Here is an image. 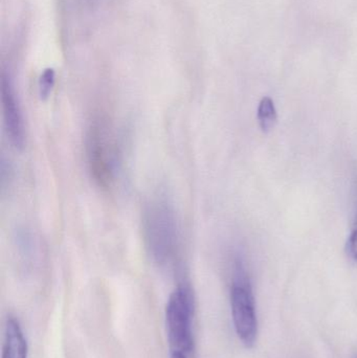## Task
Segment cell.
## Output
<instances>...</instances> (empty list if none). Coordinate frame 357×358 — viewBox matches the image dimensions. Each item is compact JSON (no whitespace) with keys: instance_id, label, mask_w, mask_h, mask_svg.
Masks as SVG:
<instances>
[{"instance_id":"6da1fadb","label":"cell","mask_w":357,"mask_h":358,"mask_svg":"<svg viewBox=\"0 0 357 358\" xmlns=\"http://www.w3.org/2000/svg\"><path fill=\"white\" fill-rule=\"evenodd\" d=\"M194 296L188 285L177 286L166 305V327L170 357L189 358L194 351Z\"/></svg>"},{"instance_id":"7a4b0ae2","label":"cell","mask_w":357,"mask_h":358,"mask_svg":"<svg viewBox=\"0 0 357 358\" xmlns=\"http://www.w3.org/2000/svg\"><path fill=\"white\" fill-rule=\"evenodd\" d=\"M230 296L235 331L241 343L251 348L257 341V313L251 280L241 259L235 261Z\"/></svg>"},{"instance_id":"3957f363","label":"cell","mask_w":357,"mask_h":358,"mask_svg":"<svg viewBox=\"0 0 357 358\" xmlns=\"http://www.w3.org/2000/svg\"><path fill=\"white\" fill-rule=\"evenodd\" d=\"M147 243L153 258L159 262L169 259L175 248L176 227L173 213L166 203L155 204L147 212Z\"/></svg>"},{"instance_id":"277c9868","label":"cell","mask_w":357,"mask_h":358,"mask_svg":"<svg viewBox=\"0 0 357 358\" xmlns=\"http://www.w3.org/2000/svg\"><path fill=\"white\" fill-rule=\"evenodd\" d=\"M88 159L94 178L99 185L107 187L113 179V152L99 127L92 129L88 138Z\"/></svg>"},{"instance_id":"5b68a950","label":"cell","mask_w":357,"mask_h":358,"mask_svg":"<svg viewBox=\"0 0 357 358\" xmlns=\"http://www.w3.org/2000/svg\"><path fill=\"white\" fill-rule=\"evenodd\" d=\"M1 100L3 109L4 125L10 143L16 148H23L24 145V126L18 99L15 94L10 78L6 73L1 79Z\"/></svg>"},{"instance_id":"8992f818","label":"cell","mask_w":357,"mask_h":358,"mask_svg":"<svg viewBox=\"0 0 357 358\" xmlns=\"http://www.w3.org/2000/svg\"><path fill=\"white\" fill-rule=\"evenodd\" d=\"M29 346L18 320L8 317L4 327L1 358H27Z\"/></svg>"},{"instance_id":"52a82bcc","label":"cell","mask_w":357,"mask_h":358,"mask_svg":"<svg viewBox=\"0 0 357 358\" xmlns=\"http://www.w3.org/2000/svg\"><path fill=\"white\" fill-rule=\"evenodd\" d=\"M258 122L262 131L268 132L276 125L278 115L274 101L270 96H264L260 101L257 113Z\"/></svg>"},{"instance_id":"ba28073f","label":"cell","mask_w":357,"mask_h":358,"mask_svg":"<svg viewBox=\"0 0 357 358\" xmlns=\"http://www.w3.org/2000/svg\"><path fill=\"white\" fill-rule=\"evenodd\" d=\"M54 79H56V73H54V69H44L43 73L40 76L39 94L43 100L48 99L52 92L54 85Z\"/></svg>"},{"instance_id":"9c48e42d","label":"cell","mask_w":357,"mask_h":358,"mask_svg":"<svg viewBox=\"0 0 357 358\" xmlns=\"http://www.w3.org/2000/svg\"><path fill=\"white\" fill-rule=\"evenodd\" d=\"M347 254L352 260L357 262V204H356V217L354 220V229L348 238Z\"/></svg>"},{"instance_id":"30bf717a","label":"cell","mask_w":357,"mask_h":358,"mask_svg":"<svg viewBox=\"0 0 357 358\" xmlns=\"http://www.w3.org/2000/svg\"><path fill=\"white\" fill-rule=\"evenodd\" d=\"M171 358H184V357H171Z\"/></svg>"}]
</instances>
